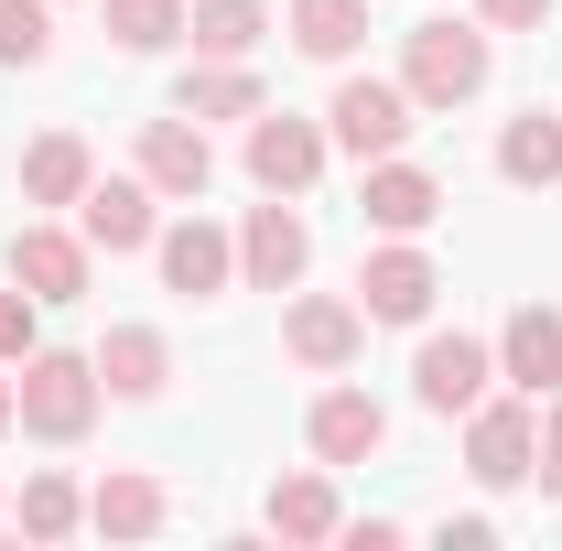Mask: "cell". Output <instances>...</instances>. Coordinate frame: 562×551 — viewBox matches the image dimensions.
Wrapping results in <instances>:
<instances>
[{"label": "cell", "instance_id": "8fae6325", "mask_svg": "<svg viewBox=\"0 0 562 551\" xmlns=\"http://www.w3.org/2000/svg\"><path fill=\"white\" fill-rule=\"evenodd\" d=\"M76 238H87L98 260H140V249L162 238V195H151L140 173H98V184L76 195Z\"/></svg>", "mask_w": 562, "mask_h": 551}, {"label": "cell", "instance_id": "ac0fdd59", "mask_svg": "<svg viewBox=\"0 0 562 551\" xmlns=\"http://www.w3.org/2000/svg\"><path fill=\"white\" fill-rule=\"evenodd\" d=\"M497 379L530 390V401L562 390V314H552V303H519V314L497 325Z\"/></svg>", "mask_w": 562, "mask_h": 551}, {"label": "cell", "instance_id": "44dd1931", "mask_svg": "<svg viewBox=\"0 0 562 551\" xmlns=\"http://www.w3.org/2000/svg\"><path fill=\"white\" fill-rule=\"evenodd\" d=\"M497 184H519V195H552L562 184V109H519L497 131Z\"/></svg>", "mask_w": 562, "mask_h": 551}, {"label": "cell", "instance_id": "4dcf8cb0", "mask_svg": "<svg viewBox=\"0 0 562 551\" xmlns=\"http://www.w3.org/2000/svg\"><path fill=\"white\" fill-rule=\"evenodd\" d=\"M432 541L443 551H497V519H476V508H465V519H432Z\"/></svg>", "mask_w": 562, "mask_h": 551}, {"label": "cell", "instance_id": "5b68a950", "mask_svg": "<svg viewBox=\"0 0 562 551\" xmlns=\"http://www.w3.org/2000/svg\"><path fill=\"white\" fill-rule=\"evenodd\" d=\"M281 357L292 368H314V379H347L357 357H368V314H357L347 292H281Z\"/></svg>", "mask_w": 562, "mask_h": 551}, {"label": "cell", "instance_id": "6da1fadb", "mask_svg": "<svg viewBox=\"0 0 562 551\" xmlns=\"http://www.w3.org/2000/svg\"><path fill=\"white\" fill-rule=\"evenodd\" d=\"M487 76H497V33L465 11H432V22H412L401 33V87H412L422 109H476L487 98Z\"/></svg>", "mask_w": 562, "mask_h": 551}, {"label": "cell", "instance_id": "8992f818", "mask_svg": "<svg viewBox=\"0 0 562 551\" xmlns=\"http://www.w3.org/2000/svg\"><path fill=\"white\" fill-rule=\"evenodd\" d=\"M487 390H497V336H465V325H454V336H422L412 346V401L432 421H465Z\"/></svg>", "mask_w": 562, "mask_h": 551}, {"label": "cell", "instance_id": "ffe728a7", "mask_svg": "<svg viewBox=\"0 0 562 551\" xmlns=\"http://www.w3.org/2000/svg\"><path fill=\"white\" fill-rule=\"evenodd\" d=\"M173 519V497H162V476H140V465H109V476L87 486V530L98 541H151Z\"/></svg>", "mask_w": 562, "mask_h": 551}, {"label": "cell", "instance_id": "277c9868", "mask_svg": "<svg viewBox=\"0 0 562 551\" xmlns=\"http://www.w3.org/2000/svg\"><path fill=\"white\" fill-rule=\"evenodd\" d=\"M530 465H541V401L530 390H487L465 412V476L508 497V486H530Z\"/></svg>", "mask_w": 562, "mask_h": 551}, {"label": "cell", "instance_id": "f1b7e54d", "mask_svg": "<svg viewBox=\"0 0 562 551\" xmlns=\"http://www.w3.org/2000/svg\"><path fill=\"white\" fill-rule=\"evenodd\" d=\"M552 11H562V0H476V22H487V33H541Z\"/></svg>", "mask_w": 562, "mask_h": 551}, {"label": "cell", "instance_id": "d6a6232c", "mask_svg": "<svg viewBox=\"0 0 562 551\" xmlns=\"http://www.w3.org/2000/svg\"><path fill=\"white\" fill-rule=\"evenodd\" d=\"M0 432H22V401H11V368H0Z\"/></svg>", "mask_w": 562, "mask_h": 551}, {"label": "cell", "instance_id": "e0dca14e", "mask_svg": "<svg viewBox=\"0 0 562 551\" xmlns=\"http://www.w3.org/2000/svg\"><path fill=\"white\" fill-rule=\"evenodd\" d=\"M173 109H184V120H260L271 87H260L249 55H195V66L173 76Z\"/></svg>", "mask_w": 562, "mask_h": 551}, {"label": "cell", "instance_id": "5bb4252c", "mask_svg": "<svg viewBox=\"0 0 562 551\" xmlns=\"http://www.w3.org/2000/svg\"><path fill=\"white\" fill-rule=\"evenodd\" d=\"M11 281L33 292V303H87V281H98V249L55 227V216H22L11 227Z\"/></svg>", "mask_w": 562, "mask_h": 551}, {"label": "cell", "instance_id": "9a60e30c", "mask_svg": "<svg viewBox=\"0 0 562 551\" xmlns=\"http://www.w3.org/2000/svg\"><path fill=\"white\" fill-rule=\"evenodd\" d=\"M303 443H314V465H368V454H390V412L368 401V390H314V412H303Z\"/></svg>", "mask_w": 562, "mask_h": 551}, {"label": "cell", "instance_id": "7a4b0ae2", "mask_svg": "<svg viewBox=\"0 0 562 551\" xmlns=\"http://www.w3.org/2000/svg\"><path fill=\"white\" fill-rule=\"evenodd\" d=\"M11 401H22V432H33V443H87L98 412H109L98 357H76V346H33V357L11 368Z\"/></svg>", "mask_w": 562, "mask_h": 551}, {"label": "cell", "instance_id": "2e32d148", "mask_svg": "<svg viewBox=\"0 0 562 551\" xmlns=\"http://www.w3.org/2000/svg\"><path fill=\"white\" fill-rule=\"evenodd\" d=\"M87 357H98V390L109 401H162L173 390V336L162 325H109Z\"/></svg>", "mask_w": 562, "mask_h": 551}, {"label": "cell", "instance_id": "d4e9b609", "mask_svg": "<svg viewBox=\"0 0 562 551\" xmlns=\"http://www.w3.org/2000/svg\"><path fill=\"white\" fill-rule=\"evenodd\" d=\"M11 519H22V541H76V530H87V486L44 465V476H22V497H11Z\"/></svg>", "mask_w": 562, "mask_h": 551}, {"label": "cell", "instance_id": "7402d4cb", "mask_svg": "<svg viewBox=\"0 0 562 551\" xmlns=\"http://www.w3.org/2000/svg\"><path fill=\"white\" fill-rule=\"evenodd\" d=\"M281 33H292V55H314V66H357V44H368V0H292Z\"/></svg>", "mask_w": 562, "mask_h": 551}, {"label": "cell", "instance_id": "4316f807", "mask_svg": "<svg viewBox=\"0 0 562 551\" xmlns=\"http://www.w3.org/2000/svg\"><path fill=\"white\" fill-rule=\"evenodd\" d=\"M55 11H66V0H0V66L11 76L55 66Z\"/></svg>", "mask_w": 562, "mask_h": 551}, {"label": "cell", "instance_id": "83f0119b", "mask_svg": "<svg viewBox=\"0 0 562 551\" xmlns=\"http://www.w3.org/2000/svg\"><path fill=\"white\" fill-rule=\"evenodd\" d=\"M33 346H44V303H33V292L11 281V292H0V368H22Z\"/></svg>", "mask_w": 562, "mask_h": 551}, {"label": "cell", "instance_id": "f546056e", "mask_svg": "<svg viewBox=\"0 0 562 551\" xmlns=\"http://www.w3.org/2000/svg\"><path fill=\"white\" fill-rule=\"evenodd\" d=\"M530 486L562 508V390H552V412H541V465H530Z\"/></svg>", "mask_w": 562, "mask_h": 551}, {"label": "cell", "instance_id": "484cf974", "mask_svg": "<svg viewBox=\"0 0 562 551\" xmlns=\"http://www.w3.org/2000/svg\"><path fill=\"white\" fill-rule=\"evenodd\" d=\"M98 22H109L120 55H173L184 44V0H98Z\"/></svg>", "mask_w": 562, "mask_h": 551}, {"label": "cell", "instance_id": "9c48e42d", "mask_svg": "<svg viewBox=\"0 0 562 551\" xmlns=\"http://www.w3.org/2000/svg\"><path fill=\"white\" fill-rule=\"evenodd\" d=\"M151 271L162 292H184V303H216V292H238V227H216V216H173L162 238H151Z\"/></svg>", "mask_w": 562, "mask_h": 551}, {"label": "cell", "instance_id": "1f68e13d", "mask_svg": "<svg viewBox=\"0 0 562 551\" xmlns=\"http://www.w3.org/2000/svg\"><path fill=\"white\" fill-rule=\"evenodd\" d=\"M336 541H347V551H401V541H412V530H401V519H347Z\"/></svg>", "mask_w": 562, "mask_h": 551}, {"label": "cell", "instance_id": "30bf717a", "mask_svg": "<svg viewBox=\"0 0 562 551\" xmlns=\"http://www.w3.org/2000/svg\"><path fill=\"white\" fill-rule=\"evenodd\" d=\"M314 271V227H303V195H271V206L238 216V292H292Z\"/></svg>", "mask_w": 562, "mask_h": 551}, {"label": "cell", "instance_id": "cb8c5ba5", "mask_svg": "<svg viewBox=\"0 0 562 551\" xmlns=\"http://www.w3.org/2000/svg\"><path fill=\"white\" fill-rule=\"evenodd\" d=\"M184 44L195 55H260L271 44V0H184Z\"/></svg>", "mask_w": 562, "mask_h": 551}, {"label": "cell", "instance_id": "3957f363", "mask_svg": "<svg viewBox=\"0 0 562 551\" xmlns=\"http://www.w3.org/2000/svg\"><path fill=\"white\" fill-rule=\"evenodd\" d=\"M422 131V98L401 76H336V98H325V140L347 151V162H379V151H401Z\"/></svg>", "mask_w": 562, "mask_h": 551}, {"label": "cell", "instance_id": "7c38bea8", "mask_svg": "<svg viewBox=\"0 0 562 551\" xmlns=\"http://www.w3.org/2000/svg\"><path fill=\"white\" fill-rule=\"evenodd\" d=\"M432 292H443V271H432L422 238H379V249L357 260V314H368V325H422Z\"/></svg>", "mask_w": 562, "mask_h": 551}, {"label": "cell", "instance_id": "4fadbf2b", "mask_svg": "<svg viewBox=\"0 0 562 551\" xmlns=\"http://www.w3.org/2000/svg\"><path fill=\"white\" fill-rule=\"evenodd\" d=\"M357 216L379 238H422L443 216V173H422L412 151H379V162H357Z\"/></svg>", "mask_w": 562, "mask_h": 551}, {"label": "cell", "instance_id": "ba28073f", "mask_svg": "<svg viewBox=\"0 0 562 551\" xmlns=\"http://www.w3.org/2000/svg\"><path fill=\"white\" fill-rule=\"evenodd\" d=\"M249 184L260 195H314L325 184V162H336V140H325V120H292V109H260L249 120Z\"/></svg>", "mask_w": 562, "mask_h": 551}, {"label": "cell", "instance_id": "d6986e66", "mask_svg": "<svg viewBox=\"0 0 562 551\" xmlns=\"http://www.w3.org/2000/svg\"><path fill=\"white\" fill-rule=\"evenodd\" d=\"M260 530H271V541H336V530H347V508H336V465L271 476V497H260Z\"/></svg>", "mask_w": 562, "mask_h": 551}, {"label": "cell", "instance_id": "603a6c76", "mask_svg": "<svg viewBox=\"0 0 562 551\" xmlns=\"http://www.w3.org/2000/svg\"><path fill=\"white\" fill-rule=\"evenodd\" d=\"M87 184H98V151H87L76 131H44L33 151H22V206H76Z\"/></svg>", "mask_w": 562, "mask_h": 551}, {"label": "cell", "instance_id": "52a82bcc", "mask_svg": "<svg viewBox=\"0 0 562 551\" xmlns=\"http://www.w3.org/2000/svg\"><path fill=\"white\" fill-rule=\"evenodd\" d=\"M131 173L162 195V206H206V184H216V140H206V120H140V140H131Z\"/></svg>", "mask_w": 562, "mask_h": 551}]
</instances>
